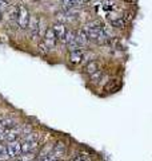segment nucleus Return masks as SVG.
<instances>
[{
    "label": "nucleus",
    "mask_w": 152,
    "mask_h": 161,
    "mask_svg": "<svg viewBox=\"0 0 152 161\" xmlns=\"http://www.w3.org/2000/svg\"><path fill=\"white\" fill-rule=\"evenodd\" d=\"M18 9H19V15H18V27L22 30H27L28 24H29V19H31V15H29L28 8L24 6V4H18Z\"/></svg>",
    "instance_id": "f257e3e1"
},
{
    "label": "nucleus",
    "mask_w": 152,
    "mask_h": 161,
    "mask_svg": "<svg viewBox=\"0 0 152 161\" xmlns=\"http://www.w3.org/2000/svg\"><path fill=\"white\" fill-rule=\"evenodd\" d=\"M7 153L9 156V158H19L23 153V148H22V142L19 141H12L7 145Z\"/></svg>",
    "instance_id": "f03ea898"
},
{
    "label": "nucleus",
    "mask_w": 152,
    "mask_h": 161,
    "mask_svg": "<svg viewBox=\"0 0 152 161\" xmlns=\"http://www.w3.org/2000/svg\"><path fill=\"white\" fill-rule=\"evenodd\" d=\"M28 30L32 38H38L40 34V18L36 15H31L29 19V24H28Z\"/></svg>",
    "instance_id": "7ed1b4c3"
},
{
    "label": "nucleus",
    "mask_w": 152,
    "mask_h": 161,
    "mask_svg": "<svg viewBox=\"0 0 152 161\" xmlns=\"http://www.w3.org/2000/svg\"><path fill=\"white\" fill-rule=\"evenodd\" d=\"M43 42H44L45 44H47L49 50L56 47V44H58V42H59V39H58L56 35H55V32H53V30H52V28H48L47 31H45Z\"/></svg>",
    "instance_id": "20e7f679"
},
{
    "label": "nucleus",
    "mask_w": 152,
    "mask_h": 161,
    "mask_svg": "<svg viewBox=\"0 0 152 161\" xmlns=\"http://www.w3.org/2000/svg\"><path fill=\"white\" fill-rule=\"evenodd\" d=\"M39 140H33V138H27L22 142V148H23V153H27V152H36V149L39 148Z\"/></svg>",
    "instance_id": "39448f33"
},
{
    "label": "nucleus",
    "mask_w": 152,
    "mask_h": 161,
    "mask_svg": "<svg viewBox=\"0 0 152 161\" xmlns=\"http://www.w3.org/2000/svg\"><path fill=\"white\" fill-rule=\"evenodd\" d=\"M3 134H4V140L8 141V142H12V141H18L20 136H23V132H22V129L12 128V129L6 130Z\"/></svg>",
    "instance_id": "423d86ee"
},
{
    "label": "nucleus",
    "mask_w": 152,
    "mask_h": 161,
    "mask_svg": "<svg viewBox=\"0 0 152 161\" xmlns=\"http://www.w3.org/2000/svg\"><path fill=\"white\" fill-rule=\"evenodd\" d=\"M67 154V147L63 144V142H56L53 145L52 148V156L55 158L60 160L62 157H64V156Z\"/></svg>",
    "instance_id": "0eeeda50"
},
{
    "label": "nucleus",
    "mask_w": 152,
    "mask_h": 161,
    "mask_svg": "<svg viewBox=\"0 0 152 161\" xmlns=\"http://www.w3.org/2000/svg\"><path fill=\"white\" fill-rule=\"evenodd\" d=\"M68 60L73 64H79L84 60V53L82 50H75V51H69L68 55Z\"/></svg>",
    "instance_id": "6e6552de"
},
{
    "label": "nucleus",
    "mask_w": 152,
    "mask_h": 161,
    "mask_svg": "<svg viewBox=\"0 0 152 161\" xmlns=\"http://www.w3.org/2000/svg\"><path fill=\"white\" fill-rule=\"evenodd\" d=\"M100 70H101V63L99 62V60H91V62H88L84 66V73H87L89 75L98 73V71H100Z\"/></svg>",
    "instance_id": "1a4fd4ad"
},
{
    "label": "nucleus",
    "mask_w": 152,
    "mask_h": 161,
    "mask_svg": "<svg viewBox=\"0 0 152 161\" xmlns=\"http://www.w3.org/2000/svg\"><path fill=\"white\" fill-rule=\"evenodd\" d=\"M88 42H89V38H88L87 32H85L84 30H78V31H76V43H78L80 47H84L88 44Z\"/></svg>",
    "instance_id": "9d476101"
},
{
    "label": "nucleus",
    "mask_w": 152,
    "mask_h": 161,
    "mask_svg": "<svg viewBox=\"0 0 152 161\" xmlns=\"http://www.w3.org/2000/svg\"><path fill=\"white\" fill-rule=\"evenodd\" d=\"M52 30H53L55 35L58 36V39L60 40V42H62V40L64 39V36H65V34H67V30H65L64 24H63V23H56V24H53Z\"/></svg>",
    "instance_id": "9b49d317"
},
{
    "label": "nucleus",
    "mask_w": 152,
    "mask_h": 161,
    "mask_svg": "<svg viewBox=\"0 0 152 161\" xmlns=\"http://www.w3.org/2000/svg\"><path fill=\"white\" fill-rule=\"evenodd\" d=\"M63 6V9H69V8H78L83 4V0H60Z\"/></svg>",
    "instance_id": "f8f14e48"
},
{
    "label": "nucleus",
    "mask_w": 152,
    "mask_h": 161,
    "mask_svg": "<svg viewBox=\"0 0 152 161\" xmlns=\"http://www.w3.org/2000/svg\"><path fill=\"white\" fill-rule=\"evenodd\" d=\"M109 23L112 27H116V28H123L125 26V19L123 16H116L114 19H109Z\"/></svg>",
    "instance_id": "ddd939ff"
},
{
    "label": "nucleus",
    "mask_w": 152,
    "mask_h": 161,
    "mask_svg": "<svg viewBox=\"0 0 152 161\" xmlns=\"http://www.w3.org/2000/svg\"><path fill=\"white\" fill-rule=\"evenodd\" d=\"M99 6L104 9V11H112V9L115 8V2L114 0H99Z\"/></svg>",
    "instance_id": "4468645a"
},
{
    "label": "nucleus",
    "mask_w": 152,
    "mask_h": 161,
    "mask_svg": "<svg viewBox=\"0 0 152 161\" xmlns=\"http://www.w3.org/2000/svg\"><path fill=\"white\" fill-rule=\"evenodd\" d=\"M119 87H120V83L118 82V80H116V79H111L109 82L105 85L104 90H105V92L112 93V92H116V90H119Z\"/></svg>",
    "instance_id": "2eb2a0df"
},
{
    "label": "nucleus",
    "mask_w": 152,
    "mask_h": 161,
    "mask_svg": "<svg viewBox=\"0 0 152 161\" xmlns=\"http://www.w3.org/2000/svg\"><path fill=\"white\" fill-rule=\"evenodd\" d=\"M73 161H92L91 154L85 153V152H79L73 156Z\"/></svg>",
    "instance_id": "dca6fc26"
},
{
    "label": "nucleus",
    "mask_w": 152,
    "mask_h": 161,
    "mask_svg": "<svg viewBox=\"0 0 152 161\" xmlns=\"http://www.w3.org/2000/svg\"><path fill=\"white\" fill-rule=\"evenodd\" d=\"M36 158V153L35 152H27V153H22V156L18 158L19 161H33Z\"/></svg>",
    "instance_id": "f3484780"
},
{
    "label": "nucleus",
    "mask_w": 152,
    "mask_h": 161,
    "mask_svg": "<svg viewBox=\"0 0 152 161\" xmlns=\"http://www.w3.org/2000/svg\"><path fill=\"white\" fill-rule=\"evenodd\" d=\"M9 156L7 153V147H4L3 144H0V161H4V160H8Z\"/></svg>",
    "instance_id": "a211bd4d"
},
{
    "label": "nucleus",
    "mask_w": 152,
    "mask_h": 161,
    "mask_svg": "<svg viewBox=\"0 0 152 161\" xmlns=\"http://www.w3.org/2000/svg\"><path fill=\"white\" fill-rule=\"evenodd\" d=\"M38 51L42 53V54H47L49 51V48H48L47 44H45L43 40H42V42H39V44H38Z\"/></svg>",
    "instance_id": "6ab92c4d"
},
{
    "label": "nucleus",
    "mask_w": 152,
    "mask_h": 161,
    "mask_svg": "<svg viewBox=\"0 0 152 161\" xmlns=\"http://www.w3.org/2000/svg\"><path fill=\"white\" fill-rule=\"evenodd\" d=\"M103 75H104L103 71L100 70V71H98V73H95V74L91 75V80H92V82H95V83H98L99 80L101 79V77H103Z\"/></svg>",
    "instance_id": "aec40b11"
},
{
    "label": "nucleus",
    "mask_w": 152,
    "mask_h": 161,
    "mask_svg": "<svg viewBox=\"0 0 152 161\" xmlns=\"http://www.w3.org/2000/svg\"><path fill=\"white\" fill-rule=\"evenodd\" d=\"M3 141H6V140H4V134H3V133H0V144H2Z\"/></svg>",
    "instance_id": "412c9836"
},
{
    "label": "nucleus",
    "mask_w": 152,
    "mask_h": 161,
    "mask_svg": "<svg viewBox=\"0 0 152 161\" xmlns=\"http://www.w3.org/2000/svg\"><path fill=\"white\" fill-rule=\"evenodd\" d=\"M2 14H3V12H2V11H0V19H2Z\"/></svg>",
    "instance_id": "4be33fe9"
},
{
    "label": "nucleus",
    "mask_w": 152,
    "mask_h": 161,
    "mask_svg": "<svg viewBox=\"0 0 152 161\" xmlns=\"http://www.w3.org/2000/svg\"><path fill=\"white\" fill-rule=\"evenodd\" d=\"M125 2H134V0H125Z\"/></svg>",
    "instance_id": "5701e85b"
},
{
    "label": "nucleus",
    "mask_w": 152,
    "mask_h": 161,
    "mask_svg": "<svg viewBox=\"0 0 152 161\" xmlns=\"http://www.w3.org/2000/svg\"><path fill=\"white\" fill-rule=\"evenodd\" d=\"M35 2H40V0H35Z\"/></svg>",
    "instance_id": "b1692460"
},
{
    "label": "nucleus",
    "mask_w": 152,
    "mask_h": 161,
    "mask_svg": "<svg viewBox=\"0 0 152 161\" xmlns=\"http://www.w3.org/2000/svg\"><path fill=\"white\" fill-rule=\"evenodd\" d=\"M18 161H19V160H18Z\"/></svg>",
    "instance_id": "393cba45"
}]
</instances>
